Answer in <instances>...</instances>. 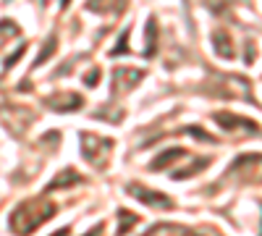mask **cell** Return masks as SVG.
I'll return each instance as SVG.
<instances>
[{
    "instance_id": "1",
    "label": "cell",
    "mask_w": 262,
    "mask_h": 236,
    "mask_svg": "<svg viewBox=\"0 0 262 236\" xmlns=\"http://www.w3.org/2000/svg\"><path fill=\"white\" fill-rule=\"evenodd\" d=\"M55 216V205L48 202L45 197H32L27 202H21L13 212H11V228L21 236H29L37 226H42L45 221H50Z\"/></svg>"
},
{
    "instance_id": "2",
    "label": "cell",
    "mask_w": 262,
    "mask_h": 236,
    "mask_svg": "<svg viewBox=\"0 0 262 236\" xmlns=\"http://www.w3.org/2000/svg\"><path fill=\"white\" fill-rule=\"evenodd\" d=\"M111 149H113V139H105V137H97V134H90V132L81 134V153L95 168H100L105 163Z\"/></svg>"
},
{
    "instance_id": "3",
    "label": "cell",
    "mask_w": 262,
    "mask_h": 236,
    "mask_svg": "<svg viewBox=\"0 0 262 236\" xmlns=\"http://www.w3.org/2000/svg\"><path fill=\"white\" fill-rule=\"evenodd\" d=\"M126 191H128L134 200H139V202H144V205H149V207H158V210H170V207H173V202H170L165 195L155 191V189H147V186H139V184H128Z\"/></svg>"
},
{
    "instance_id": "4",
    "label": "cell",
    "mask_w": 262,
    "mask_h": 236,
    "mask_svg": "<svg viewBox=\"0 0 262 236\" xmlns=\"http://www.w3.org/2000/svg\"><path fill=\"white\" fill-rule=\"evenodd\" d=\"M144 71L142 69H116L113 71V95H121V92H128V90H134L137 84L142 81Z\"/></svg>"
},
{
    "instance_id": "5",
    "label": "cell",
    "mask_w": 262,
    "mask_h": 236,
    "mask_svg": "<svg viewBox=\"0 0 262 236\" xmlns=\"http://www.w3.org/2000/svg\"><path fill=\"white\" fill-rule=\"evenodd\" d=\"M217 123H221L226 132H231V134H236V132H249V134H257L259 128H257V123H252L249 118H238V116H228V113H215L212 116Z\"/></svg>"
},
{
    "instance_id": "6",
    "label": "cell",
    "mask_w": 262,
    "mask_h": 236,
    "mask_svg": "<svg viewBox=\"0 0 262 236\" xmlns=\"http://www.w3.org/2000/svg\"><path fill=\"white\" fill-rule=\"evenodd\" d=\"M81 97L79 95H74V92H63V95H55V97H48L45 100V105L48 108H53V111H58V113H71V111H76V108H81Z\"/></svg>"
},
{
    "instance_id": "7",
    "label": "cell",
    "mask_w": 262,
    "mask_h": 236,
    "mask_svg": "<svg viewBox=\"0 0 262 236\" xmlns=\"http://www.w3.org/2000/svg\"><path fill=\"white\" fill-rule=\"evenodd\" d=\"M158 53V24L155 18L147 21V32H144V58H152Z\"/></svg>"
},
{
    "instance_id": "8",
    "label": "cell",
    "mask_w": 262,
    "mask_h": 236,
    "mask_svg": "<svg viewBox=\"0 0 262 236\" xmlns=\"http://www.w3.org/2000/svg\"><path fill=\"white\" fill-rule=\"evenodd\" d=\"M186 155V149H181V147H173V149H165V153H160V158H155L149 163V168L152 170H160L163 165H170V163H176L179 158H184Z\"/></svg>"
},
{
    "instance_id": "9",
    "label": "cell",
    "mask_w": 262,
    "mask_h": 236,
    "mask_svg": "<svg viewBox=\"0 0 262 236\" xmlns=\"http://www.w3.org/2000/svg\"><path fill=\"white\" fill-rule=\"evenodd\" d=\"M212 45H215V50H217V55H221V58H231V55H233L231 37H228L223 29H217V32L212 34Z\"/></svg>"
},
{
    "instance_id": "10",
    "label": "cell",
    "mask_w": 262,
    "mask_h": 236,
    "mask_svg": "<svg viewBox=\"0 0 262 236\" xmlns=\"http://www.w3.org/2000/svg\"><path fill=\"white\" fill-rule=\"evenodd\" d=\"M144 236H194L191 231L181 228V226H168V223H160V226H152Z\"/></svg>"
},
{
    "instance_id": "11",
    "label": "cell",
    "mask_w": 262,
    "mask_h": 236,
    "mask_svg": "<svg viewBox=\"0 0 262 236\" xmlns=\"http://www.w3.org/2000/svg\"><path fill=\"white\" fill-rule=\"evenodd\" d=\"M71 184H81V176L76 174L74 168H66L63 174H58V179H55V181H50L48 191H53V189H58V186H71Z\"/></svg>"
},
{
    "instance_id": "12",
    "label": "cell",
    "mask_w": 262,
    "mask_h": 236,
    "mask_svg": "<svg viewBox=\"0 0 262 236\" xmlns=\"http://www.w3.org/2000/svg\"><path fill=\"white\" fill-rule=\"evenodd\" d=\"M100 6H107L105 11H113V13H121L123 8H126V0H90V3H86V8L90 11H100Z\"/></svg>"
},
{
    "instance_id": "13",
    "label": "cell",
    "mask_w": 262,
    "mask_h": 236,
    "mask_svg": "<svg viewBox=\"0 0 262 236\" xmlns=\"http://www.w3.org/2000/svg\"><path fill=\"white\" fill-rule=\"evenodd\" d=\"M205 165H210V158H200L194 165H189V168H184V170H176V174H173V179H176V181L189 179V176H194V174H196V170H202Z\"/></svg>"
},
{
    "instance_id": "14",
    "label": "cell",
    "mask_w": 262,
    "mask_h": 236,
    "mask_svg": "<svg viewBox=\"0 0 262 236\" xmlns=\"http://www.w3.org/2000/svg\"><path fill=\"white\" fill-rule=\"evenodd\" d=\"M55 45H58V37H55V34H50V37H48V42H45V48H42V53H39V55H37V60H34V69H37V66H42V63H45V60L55 53Z\"/></svg>"
},
{
    "instance_id": "15",
    "label": "cell",
    "mask_w": 262,
    "mask_h": 236,
    "mask_svg": "<svg viewBox=\"0 0 262 236\" xmlns=\"http://www.w3.org/2000/svg\"><path fill=\"white\" fill-rule=\"evenodd\" d=\"M118 218H121V226H118V236H123L126 231H131V228H134L137 226V216H134V212H126V210H118Z\"/></svg>"
},
{
    "instance_id": "16",
    "label": "cell",
    "mask_w": 262,
    "mask_h": 236,
    "mask_svg": "<svg viewBox=\"0 0 262 236\" xmlns=\"http://www.w3.org/2000/svg\"><path fill=\"white\" fill-rule=\"evenodd\" d=\"M123 53H128V29L126 32H121V37H118V42H116V48L111 50V55H123Z\"/></svg>"
},
{
    "instance_id": "17",
    "label": "cell",
    "mask_w": 262,
    "mask_h": 236,
    "mask_svg": "<svg viewBox=\"0 0 262 236\" xmlns=\"http://www.w3.org/2000/svg\"><path fill=\"white\" fill-rule=\"evenodd\" d=\"M186 134H194L196 139H202V142H210V137H207V134L202 132L200 126H189V128H186Z\"/></svg>"
},
{
    "instance_id": "18",
    "label": "cell",
    "mask_w": 262,
    "mask_h": 236,
    "mask_svg": "<svg viewBox=\"0 0 262 236\" xmlns=\"http://www.w3.org/2000/svg\"><path fill=\"white\" fill-rule=\"evenodd\" d=\"M21 55H24V45H21V48H18V50H16V53H13V55H11V58L6 60V69H11V66H13V63H16V60L21 58Z\"/></svg>"
},
{
    "instance_id": "19",
    "label": "cell",
    "mask_w": 262,
    "mask_h": 236,
    "mask_svg": "<svg viewBox=\"0 0 262 236\" xmlns=\"http://www.w3.org/2000/svg\"><path fill=\"white\" fill-rule=\"evenodd\" d=\"M97 79H100V71H92L90 76H86V84L92 87V84H97Z\"/></svg>"
},
{
    "instance_id": "20",
    "label": "cell",
    "mask_w": 262,
    "mask_h": 236,
    "mask_svg": "<svg viewBox=\"0 0 262 236\" xmlns=\"http://www.w3.org/2000/svg\"><path fill=\"white\" fill-rule=\"evenodd\" d=\"M100 231H102V223H100V226H95V228H92V231H90V233H86V236H97V233H100Z\"/></svg>"
},
{
    "instance_id": "21",
    "label": "cell",
    "mask_w": 262,
    "mask_h": 236,
    "mask_svg": "<svg viewBox=\"0 0 262 236\" xmlns=\"http://www.w3.org/2000/svg\"><path fill=\"white\" fill-rule=\"evenodd\" d=\"M53 236H69V228H60V231H55Z\"/></svg>"
},
{
    "instance_id": "22",
    "label": "cell",
    "mask_w": 262,
    "mask_h": 236,
    "mask_svg": "<svg viewBox=\"0 0 262 236\" xmlns=\"http://www.w3.org/2000/svg\"><path fill=\"white\" fill-rule=\"evenodd\" d=\"M69 3H71V0H60V6H63V8H66V6H69Z\"/></svg>"
}]
</instances>
